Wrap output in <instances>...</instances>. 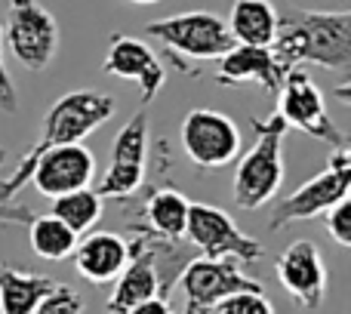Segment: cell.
Here are the masks:
<instances>
[{
  "instance_id": "5b68a950",
  "label": "cell",
  "mask_w": 351,
  "mask_h": 314,
  "mask_svg": "<svg viewBox=\"0 0 351 314\" xmlns=\"http://www.w3.org/2000/svg\"><path fill=\"white\" fill-rule=\"evenodd\" d=\"M185 241L197 250L204 259H237L241 265H256L262 259V243L243 234L237 222L225 210L210 204L188 206Z\"/></svg>"
},
{
  "instance_id": "7402d4cb",
  "label": "cell",
  "mask_w": 351,
  "mask_h": 314,
  "mask_svg": "<svg viewBox=\"0 0 351 314\" xmlns=\"http://www.w3.org/2000/svg\"><path fill=\"white\" fill-rule=\"evenodd\" d=\"M53 216L62 219L74 234H86L102 219V197L96 188H74L59 197H53Z\"/></svg>"
},
{
  "instance_id": "83f0119b",
  "label": "cell",
  "mask_w": 351,
  "mask_h": 314,
  "mask_svg": "<svg viewBox=\"0 0 351 314\" xmlns=\"http://www.w3.org/2000/svg\"><path fill=\"white\" fill-rule=\"evenodd\" d=\"M127 314H173V309H170V299L152 296V299H145V302L133 305Z\"/></svg>"
},
{
  "instance_id": "ba28073f",
  "label": "cell",
  "mask_w": 351,
  "mask_h": 314,
  "mask_svg": "<svg viewBox=\"0 0 351 314\" xmlns=\"http://www.w3.org/2000/svg\"><path fill=\"white\" fill-rule=\"evenodd\" d=\"M148 111H136L121 133L114 136V148H111V167L96 185L102 200H130L133 194L142 191L148 173Z\"/></svg>"
},
{
  "instance_id": "7a4b0ae2",
  "label": "cell",
  "mask_w": 351,
  "mask_h": 314,
  "mask_svg": "<svg viewBox=\"0 0 351 314\" xmlns=\"http://www.w3.org/2000/svg\"><path fill=\"white\" fill-rule=\"evenodd\" d=\"M114 96L108 93H93V90H77V93H65L62 99H56L49 105L47 117H43V130L40 139L22 154V160L16 163L10 179H0V204H12L16 194L28 185V176L34 160L43 152L56 145H68V142H84L90 133H96L105 121L114 117Z\"/></svg>"
},
{
  "instance_id": "3957f363",
  "label": "cell",
  "mask_w": 351,
  "mask_h": 314,
  "mask_svg": "<svg viewBox=\"0 0 351 314\" xmlns=\"http://www.w3.org/2000/svg\"><path fill=\"white\" fill-rule=\"evenodd\" d=\"M250 123H253L256 142L237 160L231 194L241 210H259L278 194L284 182V136L290 127L278 111H271L268 117H253Z\"/></svg>"
},
{
  "instance_id": "7c38bea8",
  "label": "cell",
  "mask_w": 351,
  "mask_h": 314,
  "mask_svg": "<svg viewBox=\"0 0 351 314\" xmlns=\"http://www.w3.org/2000/svg\"><path fill=\"white\" fill-rule=\"evenodd\" d=\"M96 176V157L84 142H68L43 152L31 167L28 185H34L43 197H59L74 188L93 185Z\"/></svg>"
},
{
  "instance_id": "e0dca14e",
  "label": "cell",
  "mask_w": 351,
  "mask_h": 314,
  "mask_svg": "<svg viewBox=\"0 0 351 314\" xmlns=\"http://www.w3.org/2000/svg\"><path fill=\"white\" fill-rule=\"evenodd\" d=\"M74 268L90 284L105 287L123 271L130 262V243L114 231H93L74 247Z\"/></svg>"
},
{
  "instance_id": "5bb4252c",
  "label": "cell",
  "mask_w": 351,
  "mask_h": 314,
  "mask_svg": "<svg viewBox=\"0 0 351 314\" xmlns=\"http://www.w3.org/2000/svg\"><path fill=\"white\" fill-rule=\"evenodd\" d=\"M278 280L299 305L305 309H321L324 296H327L330 274L324 265L321 250L311 241H293L284 253L278 256Z\"/></svg>"
},
{
  "instance_id": "d4e9b609",
  "label": "cell",
  "mask_w": 351,
  "mask_h": 314,
  "mask_svg": "<svg viewBox=\"0 0 351 314\" xmlns=\"http://www.w3.org/2000/svg\"><path fill=\"white\" fill-rule=\"evenodd\" d=\"M327 231L339 247H351V200H339L327 210Z\"/></svg>"
},
{
  "instance_id": "277c9868",
  "label": "cell",
  "mask_w": 351,
  "mask_h": 314,
  "mask_svg": "<svg viewBox=\"0 0 351 314\" xmlns=\"http://www.w3.org/2000/svg\"><path fill=\"white\" fill-rule=\"evenodd\" d=\"M145 34L158 37L164 43L167 56L182 71H188V62L222 59L234 47V37L228 34L225 19L210 10H194V12H182V16L160 19V22H148Z\"/></svg>"
},
{
  "instance_id": "cb8c5ba5",
  "label": "cell",
  "mask_w": 351,
  "mask_h": 314,
  "mask_svg": "<svg viewBox=\"0 0 351 314\" xmlns=\"http://www.w3.org/2000/svg\"><path fill=\"white\" fill-rule=\"evenodd\" d=\"M31 314H84V299H80V293H74L71 287L56 284L53 290L37 302V309Z\"/></svg>"
},
{
  "instance_id": "f546056e",
  "label": "cell",
  "mask_w": 351,
  "mask_h": 314,
  "mask_svg": "<svg viewBox=\"0 0 351 314\" xmlns=\"http://www.w3.org/2000/svg\"><path fill=\"white\" fill-rule=\"evenodd\" d=\"M6 157H10V154H6V148L0 145V167H3V163H6Z\"/></svg>"
},
{
  "instance_id": "f1b7e54d",
  "label": "cell",
  "mask_w": 351,
  "mask_h": 314,
  "mask_svg": "<svg viewBox=\"0 0 351 314\" xmlns=\"http://www.w3.org/2000/svg\"><path fill=\"white\" fill-rule=\"evenodd\" d=\"M130 3H139V6H148V3H160V0H130Z\"/></svg>"
},
{
  "instance_id": "52a82bcc",
  "label": "cell",
  "mask_w": 351,
  "mask_h": 314,
  "mask_svg": "<svg viewBox=\"0 0 351 314\" xmlns=\"http://www.w3.org/2000/svg\"><path fill=\"white\" fill-rule=\"evenodd\" d=\"M274 111L284 117L287 127L302 130L305 136H311L317 142H327L330 148H348V136L327 114L321 90H317V84L311 80V74L305 68H290L284 74V84H280V93H278V108Z\"/></svg>"
},
{
  "instance_id": "6da1fadb",
  "label": "cell",
  "mask_w": 351,
  "mask_h": 314,
  "mask_svg": "<svg viewBox=\"0 0 351 314\" xmlns=\"http://www.w3.org/2000/svg\"><path fill=\"white\" fill-rule=\"evenodd\" d=\"M280 68L321 65L348 74L351 68V12L348 10H299L278 12V37L268 47Z\"/></svg>"
},
{
  "instance_id": "ffe728a7",
  "label": "cell",
  "mask_w": 351,
  "mask_h": 314,
  "mask_svg": "<svg viewBox=\"0 0 351 314\" xmlns=\"http://www.w3.org/2000/svg\"><path fill=\"white\" fill-rule=\"evenodd\" d=\"M53 287L56 280L49 274L19 271L0 262V314H31Z\"/></svg>"
},
{
  "instance_id": "d6986e66",
  "label": "cell",
  "mask_w": 351,
  "mask_h": 314,
  "mask_svg": "<svg viewBox=\"0 0 351 314\" xmlns=\"http://www.w3.org/2000/svg\"><path fill=\"white\" fill-rule=\"evenodd\" d=\"M228 34L234 43L271 47L278 37V10L271 0H234L228 12Z\"/></svg>"
},
{
  "instance_id": "9c48e42d",
  "label": "cell",
  "mask_w": 351,
  "mask_h": 314,
  "mask_svg": "<svg viewBox=\"0 0 351 314\" xmlns=\"http://www.w3.org/2000/svg\"><path fill=\"white\" fill-rule=\"evenodd\" d=\"M6 47L28 71H43L59 53V25L40 0H10Z\"/></svg>"
},
{
  "instance_id": "44dd1931",
  "label": "cell",
  "mask_w": 351,
  "mask_h": 314,
  "mask_svg": "<svg viewBox=\"0 0 351 314\" xmlns=\"http://www.w3.org/2000/svg\"><path fill=\"white\" fill-rule=\"evenodd\" d=\"M25 228H28L31 250L47 262L68 259V256L74 253V247H77V234H74L62 219H56L53 213H47V216H34Z\"/></svg>"
},
{
  "instance_id": "ac0fdd59",
  "label": "cell",
  "mask_w": 351,
  "mask_h": 314,
  "mask_svg": "<svg viewBox=\"0 0 351 314\" xmlns=\"http://www.w3.org/2000/svg\"><path fill=\"white\" fill-rule=\"evenodd\" d=\"M111 284H114V290H111L108 302H105L108 314H127L133 305L158 296V271H154L152 253L145 250V243L139 237L130 241V262Z\"/></svg>"
},
{
  "instance_id": "30bf717a",
  "label": "cell",
  "mask_w": 351,
  "mask_h": 314,
  "mask_svg": "<svg viewBox=\"0 0 351 314\" xmlns=\"http://www.w3.org/2000/svg\"><path fill=\"white\" fill-rule=\"evenodd\" d=\"M179 284L185 293V314H213V309L231 293L265 290L262 280L241 271L237 259H204V256H194L182 268Z\"/></svg>"
},
{
  "instance_id": "8fae6325",
  "label": "cell",
  "mask_w": 351,
  "mask_h": 314,
  "mask_svg": "<svg viewBox=\"0 0 351 314\" xmlns=\"http://www.w3.org/2000/svg\"><path fill=\"white\" fill-rule=\"evenodd\" d=\"M182 152L200 169H219L241 154V130L228 114L213 108H194L179 130Z\"/></svg>"
},
{
  "instance_id": "484cf974",
  "label": "cell",
  "mask_w": 351,
  "mask_h": 314,
  "mask_svg": "<svg viewBox=\"0 0 351 314\" xmlns=\"http://www.w3.org/2000/svg\"><path fill=\"white\" fill-rule=\"evenodd\" d=\"M0 40H3V31H0ZM0 108H3L6 114H16V108H19L16 84H12L10 71H6V65H3V53H0Z\"/></svg>"
},
{
  "instance_id": "603a6c76",
  "label": "cell",
  "mask_w": 351,
  "mask_h": 314,
  "mask_svg": "<svg viewBox=\"0 0 351 314\" xmlns=\"http://www.w3.org/2000/svg\"><path fill=\"white\" fill-rule=\"evenodd\" d=\"M213 314H278L274 305L268 302L265 290H243L231 293L213 309Z\"/></svg>"
},
{
  "instance_id": "9a60e30c",
  "label": "cell",
  "mask_w": 351,
  "mask_h": 314,
  "mask_svg": "<svg viewBox=\"0 0 351 314\" xmlns=\"http://www.w3.org/2000/svg\"><path fill=\"white\" fill-rule=\"evenodd\" d=\"M102 71L139 84L142 105L152 102V99L160 93L164 80H167V68H164V62H160V56L154 53L145 40H139V37H127V34H111L108 53H105V62H102Z\"/></svg>"
},
{
  "instance_id": "2e32d148",
  "label": "cell",
  "mask_w": 351,
  "mask_h": 314,
  "mask_svg": "<svg viewBox=\"0 0 351 314\" xmlns=\"http://www.w3.org/2000/svg\"><path fill=\"white\" fill-rule=\"evenodd\" d=\"M287 68L274 59L268 47H247V43H234L228 53L219 59L216 84L219 86H237V84H259L268 96H278L280 84H284Z\"/></svg>"
},
{
  "instance_id": "4fadbf2b",
  "label": "cell",
  "mask_w": 351,
  "mask_h": 314,
  "mask_svg": "<svg viewBox=\"0 0 351 314\" xmlns=\"http://www.w3.org/2000/svg\"><path fill=\"white\" fill-rule=\"evenodd\" d=\"M130 200H136V216H127V225L133 234L142 231V234H154V237H164V241H185L191 200L179 188L152 185L142 194H133Z\"/></svg>"
},
{
  "instance_id": "8992f818",
  "label": "cell",
  "mask_w": 351,
  "mask_h": 314,
  "mask_svg": "<svg viewBox=\"0 0 351 314\" xmlns=\"http://www.w3.org/2000/svg\"><path fill=\"white\" fill-rule=\"evenodd\" d=\"M351 188V152L348 148H336V154L330 157L327 169L308 179L305 185H299L290 197H284L271 213L268 228L280 231L290 222H302V219H315L324 216L333 204L348 197Z\"/></svg>"
},
{
  "instance_id": "4316f807",
  "label": "cell",
  "mask_w": 351,
  "mask_h": 314,
  "mask_svg": "<svg viewBox=\"0 0 351 314\" xmlns=\"http://www.w3.org/2000/svg\"><path fill=\"white\" fill-rule=\"evenodd\" d=\"M34 219V213L28 206H19V204H0V222L3 225H28Z\"/></svg>"
}]
</instances>
